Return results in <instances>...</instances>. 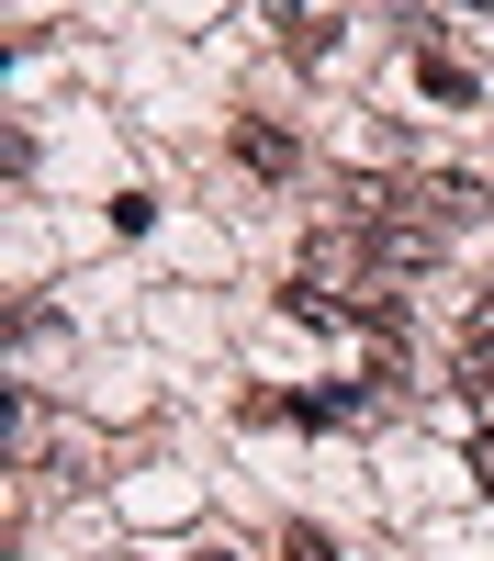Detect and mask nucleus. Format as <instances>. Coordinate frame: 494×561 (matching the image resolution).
I'll use <instances>...</instances> for the list:
<instances>
[{
    "label": "nucleus",
    "instance_id": "423d86ee",
    "mask_svg": "<svg viewBox=\"0 0 494 561\" xmlns=\"http://www.w3.org/2000/svg\"><path fill=\"white\" fill-rule=\"evenodd\" d=\"M472 483H483V494H494V438H483V449H472Z\"/></svg>",
    "mask_w": 494,
    "mask_h": 561
},
{
    "label": "nucleus",
    "instance_id": "f257e3e1",
    "mask_svg": "<svg viewBox=\"0 0 494 561\" xmlns=\"http://www.w3.org/2000/svg\"><path fill=\"white\" fill-rule=\"evenodd\" d=\"M404 214L438 225V237H472V225H494V192L472 169H427V180H404Z\"/></svg>",
    "mask_w": 494,
    "mask_h": 561
},
{
    "label": "nucleus",
    "instance_id": "20e7f679",
    "mask_svg": "<svg viewBox=\"0 0 494 561\" xmlns=\"http://www.w3.org/2000/svg\"><path fill=\"white\" fill-rule=\"evenodd\" d=\"M282 561H337V550H326V528H282Z\"/></svg>",
    "mask_w": 494,
    "mask_h": 561
},
{
    "label": "nucleus",
    "instance_id": "0eeeda50",
    "mask_svg": "<svg viewBox=\"0 0 494 561\" xmlns=\"http://www.w3.org/2000/svg\"><path fill=\"white\" fill-rule=\"evenodd\" d=\"M203 561H225V550H203Z\"/></svg>",
    "mask_w": 494,
    "mask_h": 561
},
{
    "label": "nucleus",
    "instance_id": "7ed1b4c3",
    "mask_svg": "<svg viewBox=\"0 0 494 561\" xmlns=\"http://www.w3.org/2000/svg\"><path fill=\"white\" fill-rule=\"evenodd\" d=\"M416 90H427L438 113H472V102H483V79H472L461 57H427V45H416Z\"/></svg>",
    "mask_w": 494,
    "mask_h": 561
},
{
    "label": "nucleus",
    "instance_id": "39448f33",
    "mask_svg": "<svg viewBox=\"0 0 494 561\" xmlns=\"http://www.w3.org/2000/svg\"><path fill=\"white\" fill-rule=\"evenodd\" d=\"M461 348H472V359H494V293L472 304V325H461Z\"/></svg>",
    "mask_w": 494,
    "mask_h": 561
},
{
    "label": "nucleus",
    "instance_id": "f03ea898",
    "mask_svg": "<svg viewBox=\"0 0 494 561\" xmlns=\"http://www.w3.org/2000/svg\"><path fill=\"white\" fill-rule=\"evenodd\" d=\"M225 147H237V169H248V180H292V169H303V147H292L282 124H237Z\"/></svg>",
    "mask_w": 494,
    "mask_h": 561
}]
</instances>
